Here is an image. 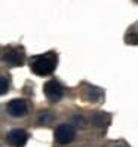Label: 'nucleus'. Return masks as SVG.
Here are the masks:
<instances>
[{
	"instance_id": "1",
	"label": "nucleus",
	"mask_w": 138,
	"mask_h": 147,
	"mask_svg": "<svg viewBox=\"0 0 138 147\" xmlns=\"http://www.w3.org/2000/svg\"><path fill=\"white\" fill-rule=\"evenodd\" d=\"M57 61H58L57 54L55 52H48L45 55H40V57L33 59L31 70L37 76H49L50 73H54L55 67H57Z\"/></svg>"
},
{
	"instance_id": "2",
	"label": "nucleus",
	"mask_w": 138,
	"mask_h": 147,
	"mask_svg": "<svg viewBox=\"0 0 138 147\" xmlns=\"http://www.w3.org/2000/svg\"><path fill=\"white\" fill-rule=\"evenodd\" d=\"M3 61L12 67H18V65L24 64L25 55L22 52V49H20V48H7L3 54Z\"/></svg>"
},
{
	"instance_id": "3",
	"label": "nucleus",
	"mask_w": 138,
	"mask_h": 147,
	"mask_svg": "<svg viewBox=\"0 0 138 147\" xmlns=\"http://www.w3.org/2000/svg\"><path fill=\"white\" fill-rule=\"evenodd\" d=\"M76 137V131L71 125H59L57 129H55V140L59 143V144H68L74 140Z\"/></svg>"
},
{
	"instance_id": "4",
	"label": "nucleus",
	"mask_w": 138,
	"mask_h": 147,
	"mask_svg": "<svg viewBox=\"0 0 138 147\" xmlns=\"http://www.w3.org/2000/svg\"><path fill=\"white\" fill-rule=\"evenodd\" d=\"M43 91H45V95H46V98L50 100V101H59L63 98V95H64V88L61 85H59L57 80H49L45 83V88H43Z\"/></svg>"
},
{
	"instance_id": "5",
	"label": "nucleus",
	"mask_w": 138,
	"mask_h": 147,
	"mask_svg": "<svg viewBox=\"0 0 138 147\" xmlns=\"http://www.w3.org/2000/svg\"><path fill=\"white\" fill-rule=\"evenodd\" d=\"M27 111H28V107L24 100L16 98V100L9 101V104H7V113L13 117H22L27 115Z\"/></svg>"
},
{
	"instance_id": "6",
	"label": "nucleus",
	"mask_w": 138,
	"mask_h": 147,
	"mask_svg": "<svg viewBox=\"0 0 138 147\" xmlns=\"http://www.w3.org/2000/svg\"><path fill=\"white\" fill-rule=\"evenodd\" d=\"M6 140L12 147H24L28 140V135L22 129H12V131L6 135Z\"/></svg>"
},
{
	"instance_id": "7",
	"label": "nucleus",
	"mask_w": 138,
	"mask_h": 147,
	"mask_svg": "<svg viewBox=\"0 0 138 147\" xmlns=\"http://www.w3.org/2000/svg\"><path fill=\"white\" fill-rule=\"evenodd\" d=\"M85 98L89 102H98L102 98V91L100 88H97V86H86Z\"/></svg>"
},
{
	"instance_id": "8",
	"label": "nucleus",
	"mask_w": 138,
	"mask_h": 147,
	"mask_svg": "<svg viewBox=\"0 0 138 147\" xmlns=\"http://www.w3.org/2000/svg\"><path fill=\"white\" fill-rule=\"evenodd\" d=\"M92 123L97 128H106L110 123V115L104 113V111H97V113L92 116Z\"/></svg>"
},
{
	"instance_id": "9",
	"label": "nucleus",
	"mask_w": 138,
	"mask_h": 147,
	"mask_svg": "<svg viewBox=\"0 0 138 147\" xmlns=\"http://www.w3.org/2000/svg\"><path fill=\"white\" fill-rule=\"evenodd\" d=\"M7 89H9V82H7L5 76H0V95L6 94Z\"/></svg>"
},
{
	"instance_id": "10",
	"label": "nucleus",
	"mask_w": 138,
	"mask_h": 147,
	"mask_svg": "<svg viewBox=\"0 0 138 147\" xmlns=\"http://www.w3.org/2000/svg\"><path fill=\"white\" fill-rule=\"evenodd\" d=\"M54 119V116L49 113V111H45L42 116H40V122H43V123H48V122H50V120Z\"/></svg>"
},
{
	"instance_id": "11",
	"label": "nucleus",
	"mask_w": 138,
	"mask_h": 147,
	"mask_svg": "<svg viewBox=\"0 0 138 147\" xmlns=\"http://www.w3.org/2000/svg\"><path fill=\"white\" fill-rule=\"evenodd\" d=\"M114 147H125L123 144H117V146H114Z\"/></svg>"
},
{
	"instance_id": "12",
	"label": "nucleus",
	"mask_w": 138,
	"mask_h": 147,
	"mask_svg": "<svg viewBox=\"0 0 138 147\" xmlns=\"http://www.w3.org/2000/svg\"><path fill=\"white\" fill-rule=\"evenodd\" d=\"M134 2H137V3H138V0H134Z\"/></svg>"
}]
</instances>
